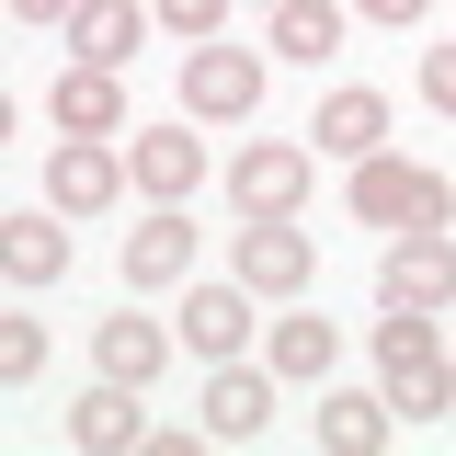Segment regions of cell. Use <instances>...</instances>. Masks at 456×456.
I'll return each instance as SVG.
<instances>
[{"mask_svg": "<svg viewBox=\"0 0 456 456\" xmlns=\"http://www.w3.org/2000/svg\"><path fill=\"white\" fill-rule=\"evenodd\" d=\"M377 388L399 422H445L456 411V354L434 342V308H388L377 320Z\"/></svg>", "mask_w": 456, "mask_h": 456, "instance_id": "cell-1", "label": "cell"}, {"mask_svg": "<svg viewBox=\"0 0 456 456\" xmlns=\"http://www.w3.org/2000/svg\"><path fill=\"white\" fill-rule=\"evenodd\" d=\"M354 217L365 228H456V183L377 149V160H354Z\"/></svg>", "mask_w": 456, "mask_h": 456, "instance_id": "cell-2", "label": "cell"}, {"mask_svg": "<svg viewBox=\"0 0 456 456\" xmlns=\"http://www.w3.org/2000/svg\"><path fill=\"white\" fill-rule=\"evenodd\" d=\"M263 57L274 46H194L183 57V114H194V126H251V114H263Z\"/></svg>", "mask_w": 456, "mask_h": 456, "instance_id": "cell-3", "label": "cell"}, {"mask_svg": "<svg viewBox=\"0 0 456 456\" xmlns=\"http://www.w3.org/2000/svg\"><path fill=\"white\" fill-rule=\"evenodd\" d=\"M137 194V171H126V137H57L46 149V206L57 217H103Z\"/></svg>", "mask_w": 456, "mask_h": 456, "instance_id": "cell-4", "label": "cell"}, {"mask_svg": "<svg viewBox=\"0 0 456 456\" xmlns=\"http://www.w3.org/2000/svg\"><path fill=\"white\" fill-rule=\"evenodd\" d=\"M228 274L251 285V297H308V285H320V240H308V228L297 217H251L240 228V240H228Z\"/></svg>", "mask_w": 456, "mask_h": 456, "instance_id": "cell-5", "label": "cell"}, {"mask_svg": "<svg viewBox=\"0 0 456 456\" xmlns=\"http://www.w3.org/2000/svg\"><path fill=\"white\" fill-rule=\"evenodd\" d=\"M377 308H456V240H445V228H388Z\"/></svg>", "mask_w": 456, "mask_h": 456, "instance_id": "cell-6", "label": "cell"}, {"mask_svg": "<svg viewBox=\"0 0 456 456\" xmlns=\"http://www.w3.org/2000/svg\"><path fill=\"white\" fill-rule=\"evenodd\" d=\"M308 171H320V149L263 137V149L228 160V206H240V217H297V206H308Z\"/></svg>", "mask_w": 456, "mask_h": 456, "instance_id": "cell-7", "label": "cell"}, {"mask_svg": "<svg viewBox=\"0 0 456 456\" xmlns=\"http://www.w3.org/2000/svg\"><path fill=\"white\" fill-rule=\"evenodd\" d=\"M126 171H137L149 206H194V183H206V137H194V114H183V126H126Z\"/></svg>", "mask_w": 456, "mask_h": 456, "instance_id": "cell-8", "label": "cell"}, {"mask_svg": "<svg viewBox=\"0 0 456 456\" xmlns=\"http://www.w3.org/2000/svg\"><path fill=\"white\" fill-rule=\"evenodd\" d=\"M46 126L57 137H126L137 114H126V69H92V57H69L46 92Z\"/></svg>", "mask_w": 456, "mask_h": 456, "instance_id": "cell-9", "label": "cell"}, {"mask_svg": "<svg viewBox=\"0 0 456 456\" xmlns=\"http://www.w3.org/2000/svg\"><path fill=\"white\" fill-rule=\"evenodd\" d=\"M251 320H263V297H251V285L228 274V285H183V320H171V331H183V354L228 365V354L251 342Z\"/></svg>", "mask_w": 456, "mask_h": 456, "instance_id": "cell-10", "label": "cell"}, {"mask_svg": "<svg viewBox=\"0 0 456 456\" xmlns=\"http://www.w3.org/2000/svg\"><path fill=\"white\" fill-rule=\"evenodd\" d=\"M194 240H206V228L183 217V206H149V217L126 228V285H137V297H160V285H194Z\"/></svg>", "mask_w": 456, "mask_h": 456, "instance_id": "cell-11", "label": "cell"}, {"mask_svg": "<svg viewBox=\"0 0 456 456\" xmlns=\"http://www.w3.org/2000/svg\"><path fill=\"white\" fill-rule=\"evenodd\" d=\"M57 35H69V57H92V69H126V57L160 35V0H80Z\"/></svg>", "mask_w": 456, "mask_h": 456, "instance_id": "cell-12", "label": "cell"}, {"mask_svg": "<svg viewBox=\"0 0 456 456\" xmlns=\"http://www.w3.org/2000/svg\"><path fill=\"white\" fill-rule=\"evenodd\" d=\"M194 411H206V445H251V434L274 422V365H240V354H228Z\"/></svg>", "mask_w": 456, "mask_h": 456, "instance_id": "cell-13", "label": "cell"}, {"mask_svg": "<svg viewBox=\"0 0 456 456\" xmlns=\"http://www.w3.org/2000/svg\"><path fill=\"white\" fill-rule=\"evenodd\" d=\"M137 399H149V388H126V377H103V388H80V399H69V445H80V456H126V445H149Z\"/></svg>", "mask_w": 456, "mask_h": 456, "instance_id": "cell-14", "label": "cell"}, {"mask_svg": "<svg viewBox=\"0 0 456 456\" xmlns=\"http://www.w3.org/2000/svg\"><path fill=\"white\" fill-rule=\"evenodd\" d=\"M308 137H320V160H377L388 149V92H365V80L331 92V103L308 114Z\"/></svg>", "mask_w": 456, "mask_h": 456, "instance_id": "cell-15", "label": "cell"}, {"mask_svg": "<svg viewBox=\"0 0 456 456\" xmlns=\"http://www.w3.org/2000/svg\"><path fill=\"white\" fill-rule=\"evenodd\" d=\"M0 274H12V285H57V274H69V217H57V206L0 217Z\"/></svg>", "mask_w": 456, "mask_h": 456, "instance_id": "cell-16", "label": "cell"}, {"mask_svg": "<svg viewBox=\"0 0 456 456\" xmlns=\"http://www.w3.org/2000/svg\"><path fill=\"white\" fill-rule=\"evenodd\" d=\"M171 342H183L171 320H137V308H114L103 331H92V365H103V377H126V388H149V377L171 365Z\"/></svg>", "mask_w": 456, "mask_h": 456, "instance_id": "cell-17", "label": "cell"}, {"mask_svg": "<svg viewBox=\"0 0 456 456\" xmlns=\"http://www.w3.org/2000/svg\"><path fill=\"white\" fill-rule=\"evenodd\" d=\"M263 365H274V377H331V365H342V331L320 320V308H297V297H285V320L263 331Z\"/></svg>", "mask_w": 456, "mask_h": 456, "instance_id": "cell-18", "label": "cell"}, {"mask_svg": "<svg viewBox=\"0 0 456 456\" xmlns=\"http://www.w3.org/2000/svg\"><path fill=\"white\" fill-rule=\"evenodd\" d=\"M342 35H354V0H274V57H297V69L342 57Z\"/></svg>", "mask_w": 456, "mask_h": 456, "instance_id": "cell-19", "label": "cell"}, {"mask_svg": "<svg viewBox=\"0 0 456 456\" xmlns=\"http://www.w3.org/2000/svg\"><path fill=\"white\" fill-rule=\"evenodd\" d=\"M388 434H399L388 388H331V399H320V445H331V456H377Z\"/></svg>", "mask_w": 456, "mask_h": 456, "instance_id": "cell-20", "label": "cell"}, {"mask_svg": "<svg viewBox=\"0 0 456 456\" xmlns=\"http://www.w3.org/2000/svg\"><path fill=\"white\" fill-rule=\"evenodd\" d=\"M0 377H12V388L46 377V320H0Z\"/></svg>", "mask_w": 456, "mask_h": 456, "instance_id": "cell-21", "label": "cell"}, {"mask_svg": "<svg viewBox=\"0 0 456 456\" xmlns=\"http://www.w3.org/2000/svg\"><path fill=\"white\" fill-rule=\"evenodd\" d=\"M160 35H183V46H217V35H228V0H160Z\"/></svg>", "mask_w": 456, "mask_h": 456, "instance_id": "cell-22", "label": "cell"}, {"mask_svg": "<svg viewBox=\"0 0 456 456\" xmlns=\"http://www.w3.org/2000/svg\"><path fill=\"white\" fill-rule=\"evenodd\" d=\"M422 12H434V0H354V23H377V35H411Z\"/></svg>", "mask_w": 456, "mask_h": 456, "instance_id": "cell-23", "label": "cell"}, {"mask_svg": "<svg viewBox=\"0 0 456 456\" xmlns=\"http://www.w3.org/2000/svg\"><path fill=\"white\" fill-rule=\"evenodd\" d=\"M422 103H434V114H456V46H434V57H422Z\"/></svg>", "mask_w": 456, "mask_h": 456, "instance_id": "cell-24", "label": "cell"}, {"mask_svg": "<svg viewBox=\"0 0 456 456\" xmlns=\"http://www.w3.org/2000/svg\"><path fill=\"white\" fill-rule=\"evenodd\" d=\"M12 12H23V23H69L80 0H12Z\"/></svg>", "mask_w": 456, "mask_h": 456, "instance_id": "cell-25", "label": "cell"}, {"mask_svg": "<svg viewBox=\"0 0 456 456\" xmlns=\"http://www.w3.org/2000/svg\"><path fill=\"white\" fill-rule=\"evenodd\" d=\"M263 12H274V0H263Z\"/></svg>", "mask_w": 456, "mask_h": 456, "instance_id": "cell-26", "label": "cell"}]
</instances>
